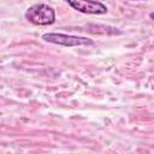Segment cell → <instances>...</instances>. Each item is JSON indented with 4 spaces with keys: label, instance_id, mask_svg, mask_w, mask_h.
<instances>
[{
    "label": "cell",
    "instance_id": "277c9868",
    "mask_svg": "<svg viewBox=\"0 0 154 154\" xmlns=\"http://www.w3.org/2000/svg\"><path fill=\"white\" fill-rule=\"evenodd\" d=\"M131 1H146V0H131Z\"/></svg>",
    "mask_w": 154,
    "mask_h": 154
},
{
    "label": "cell",
    "instance_id": "3957f363",
    "mask_svg": "<svg viewBox=\"0 0 154 154\" xmlns=\"http://www.w3.org/2000/svg\"><path fill=\"white\" fill-rule=\"evenodd\" d=\"M72 8L87 14H105L107 6L96 0H65Z\"/></svg>",
    "mask_w": 154,
    "mask_h": 154
},
{
    "label": "cell",
    "instance_id": "7a4b0ae2",
    "mask_svg": "<svg viewBox=\"0 0 154 154\" xmlns=\"http://www.w3.org/2000/svg\"><path fill=\"white\" fill-rule=\"evenodd\" d=\"M43 41L64 46V47H77V46H90L94 45V41L88 37L83 36H75L69 34H61V32H48L42 35Z\"/></svg>",
    "mask_w": 154,
    "mask_h": 154
},
{
    "label": "cell",
    "instance_id": "6da1fadb",
    "mask_svg": "<svg viewBox=\"0 0 154 154\" xmlns=\"http://www.w3.org/2000/svg\"><path fill=\"white\" fill-rule=\"evenodd\" d=\"M25 18L35 25H51L55 22V12L46 4H36L26 10Z\"/></svg>",
    "mask_w": 154,
    "mask_h": 154
}]
</instances>
